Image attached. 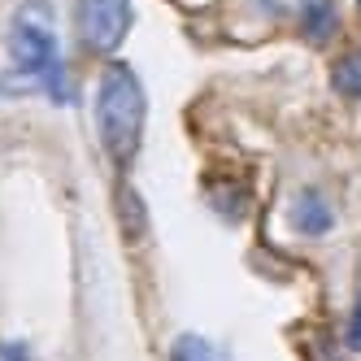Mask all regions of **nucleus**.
Listing matches in <instances>:
<instances>
[{
  "label": "nucleus",
  "mask_w": 361,
  "mask_h": 361,
  "mask_svg": "<svg viewBox=\"0 0 361 361\" xmlns=\"http://www.w3.org/2000/svg\"><path fill=\"white\" fill-rule=\"evenodd\" d=\"M292 226L300 231V235H326V231L335 226V214H331L326 196H318V192H300L296 204H292Z\"/></svg>",
  "instance_id": "nucleus-5"
},
{
  "label": "nucleus",
  "mask_w": 361,
  "mask_h": 361,
  "mask_svg": "<svg viewBox=\"0 0 361 361\" xmlns=\"http://www.w3.org/2000/svg\"><path fill=\"white\" fill-rule=\"evenodd\" d=\"M300 35L309 44H326L335 39V31H340V13H335V0H300Z\"/></svg>",
  "instance_id": "nucleus-4"
},
{
  "label": "nucleus",
  "mask_w": 361,
  "mask_h": 361,
  "mask_svg": "<svg viewBox=\"0 0 361 361\" xmlns=\"http://www.w3.org/2000/svg\"><path fill=\"white\" fill-rule=\"evenodd\" d=\"M74 31H79V44L92 53H114L122 35L131 31V0H79Z\"/></svg>",
  "instance_id": "nucleus-3"
},
{
  "label": "nucleus",
  "mask_w": 361,
  "mask_h": 361,
  "mask_svg": "<svg viewBox=\"0 0 361 361\" xmlns=\"http://www.w3.org/2000/svg\"><path fill=\"white\" fill-rule=\"evenodd\" d=\"M0 361H31V353H27V344H0Z\"/></svg>",
  "instance_id": "nucleus-9"
},
{
  "label": "nucleus",
  "mask_w": 361,
  "mask_h": 361,
  "mask_svg": "<svg viewBox=\"0 0 361 361\" xmlns=\"http://www.w3.org/2000/svg\"><path fill=\"white\" fill-rule=\"evenodd\" d=\"M331 87L340 92V96H348V100H361V53H348V57L335 61Z\"/></svg>",
  "instance_id": "nucleus-7"
},
{
  "label": "nucleus",
  "mask_w": 361,
  "mask_h": 361,
  "mask_svg": "<svg viewBox=\"0 0 361 361\" xmlns=\"http://www.w3.org/2000/svg\"><path fill=\"white\" fill-rule=\"evenodd\" d=\"M170 361H231L214 340H204V335L188 331V335H178V340L170 344Z\"/></svg>",
  "instance_id": "nucleus-6"
},
{
  "label": "nucleus",
  "mask_w": 361,
  "mask_h": 361,
  "mask_svg": "<svg viewBox=\"0 0 361 361\" xmlns=\"http://www.w3.org/2000/svg\"><path fill=\"white\" fill-rule=\"evenodd\" d=\"M9 57L13 66L31 79V87L48 92L53 100H66V74H61V57H57V39L48 27L31 22V13H22L9 31Z\"/></svg>",
  "instance_id": "nucleus-2"
},
{
  "label": "nucleus",
  "mask_w": 361,
  "mask_h": 361,
  "mask_svg": "<svg viewBox=\"0 0 361 361\" xmlns=\"http://www.w3.org/2000/svg\"><path fill=\"white\" fill-rule=\"evenodd\" d=\"M144 118H148V100H144L135 70L122 66V61L109 66L100 74V87H96V131H100V144H105V152L118 166H126L140 152Z\"/></svg>",
  "instance_id": "nucleus-1"
},
{
  "label": "nucleus",
  "mask_w": 361,
  "mask_h": 361,
  "mask_svg": "<svg viewBox=\"0 0 361 361\" xmlns=\"http://www.w3.org/2000/svg\"><path fill=\"white\" fill-rule=\"evenodd\" d=\"M348 348H353V353H361V296H357L353 318H348Z\"/></svg>",
  "instance_id": "nucleus-8"
}]
</instances>
